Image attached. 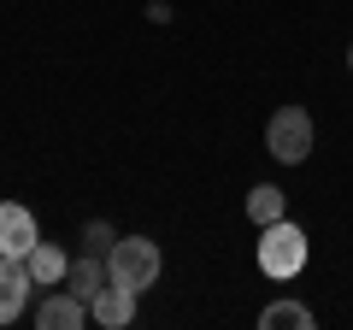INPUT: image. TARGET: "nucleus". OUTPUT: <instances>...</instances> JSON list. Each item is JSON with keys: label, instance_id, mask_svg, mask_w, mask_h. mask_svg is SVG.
Listing matches in <instances>:
<instances>
[{"label": "nucleus", "instance_id": "9", "mask_svg": "<svg viewBox=\"0 0 353 330\" xmlns=\"http://www.w3.org/2000/svg\"><path fill=\"white\" fill-rule=\"evenodd\" d=\"M112 283V266H106L101 254H83V260H71V271H65V289L77 295V301H94V295Z\"/></svg>", "mask_w": 353, "mask_h": 330}, {"label": "nucleus", "instance_id": "14", "mask_svg": "<svg viewBox=\"0 0 353 330\" xmlns=\"http://www.w3.org/2000/svg\"><path fill=\"white\" fill-rule=\"evenodd\" d=\"M347 65H353V53H347Z\"/></svg>", "mask_w": 353, "mask_h": 330}, {"label": "nucleus", "instance_id": "5", "mask_svg": "<svg viewBox=\"0 0 353 330\" xmlns=\"http://www.w3.org/2000/svg\"><path fill=\"white\" fill-rule=\"evenodd\" d=\"M88 318H94V313H88V301H77L71 289H53L48 301L36 307V324L41 330H83Z\"/></svg>", "mask_w": 353, "mask_h": 330}, {"label": "nucleus", "instance_id": "2", "mask_svg": "<svg viewBox=\"0 0 353 330\" xmlns=\"http://www.w3.org/2000/svg\"><path fill=\"white\" fill-rule=\"evenodd\" d=\"M306 266V230L289 224V218H277V224L259 230V271L265 278H294V271Z\"/></svg>", "mask_w": 353, "mask_h": 330}, {"label": "nucleus", "instance_id": "12", "mask_svg": "<svg viewBox=\"0 0 353 330\" xmlns=\"http://www.w3.org/2000/svg\"><path fill=\"white\" fill-rule=\"evenodd\" d=\"M83 236H88V254H112V242H118V236H112V224H88Z\"/></svg>", "mask_w": 353, "mask_h": 330}, {"label": "nucleus", "instance_id": "11", "mask_svg": "<svg viewBox=\"0 0 353 330\" xmlns=\"http://www.w3.org/2000/svg\"><path fill=\"white\" fill-rule=\"evenodd\" d=\"M248 218H253V224H277V218H283V189H277V183H259V189H253L248 195Z\"/></svg>", "mask_w": 353, "mask_h": 330}, {"label": "nucleus", "instance_id": "4", "mask_svg": "<svg viewBox=\"0 0 353 330\" xmlns=\"http://www.w3.org/2000/svg\"><path fill=\"white\" fill-rule=\"evenodd\" d=\"M36 242H41L36 213H30V206H18V201H0V254L24 260L30 248H36Z\"/></svg>", "mask_w": 353, "mask_h": 330}, {"label": "nucleus", "instance_id": "6", "mask_svg": "<svg viewBox=\"0 0 353 330\" xmlns=\"http://www.w3.org/2000/svg\"><path fill=\"white\" fill-rule=\"evenodd\" d=\"M30 289H36V278H30L24 260L6 254V271H0V324H12L18 313L30 307Z\"/></svg>", "mask_w": 353, "mask_h": 330}, {"label": "nucleus", "instance_id": "1", "mask_svg": "<svg viewBox=\"0 0 353 330\" xmlns=\"http://www.w3.org/2000/svg\"><path fill=\"white\" fill-rule=\"evenodd\" d=\"M106 266H112V283H124V289H153L159 283V242L153 236H118L112 242V254H106Z\"/></svg>", "mask_w": 353, "mask_h": 330}, {"label": "nucleus", "instance_id": "8", "mask_svg": "<svg viewBox=\"0 0 353 330\" xmlns=\"http://www.w3.org/2000/svg\"><path fill=\"white\" fill-rule=\"evenodd\" d=\"M24 266H30V278H36V289H59L65 271H71V254H65L59 242H36L24 254Z\"/></svg>", "mask_w": 353, "mask_h": 330}, {"label": "nucleus", "instance_id": "13", "mask_svg": "<svg viewBox=\"0 0 353 330\" xmlns=\"http://www.w3.org/2000/svg\"><path fill=\"white\" fill-rule=\"evenodd\" d=\"M0 271H6V254H0Z\"/></svg>", "mask_w": 353, "mask_h": 330}, {"label": "nucleus", "instance_id": "7", "mask_svg": "<svg viewBox=\"0 0 353 330\" xmlns=\"http://www.w3.org/2000/svg\"><path fill=\"white\" fill-rule=\"evenodd\" d=\"M88 313H94V324H101V330H124L130 318H136V289H124V283H106V289L88 301Z\"/></svg>", "mask_w": 353, "mask_h": 330}, {"label": "nucleus", "instance_id": "3", "mask_svg": "<svg viewBox=\"0 0 353 330\" xmlns=\"http://www.w3.org/2000/svg\"><path fill=\"white\" fill-rule=\"evenodd\" d=\"M265 148H271V159L301 165L306 153H312V113H306V106H277L271 124H265Z\"/></svg>", "mask_w": 353, "mask_h": 330}, {"label": "nucleus", "instance_id": "10", "mask_svg": "<svg viewBox=\"0 0 353 330\" xmlns=\"http://www.w3.org/2000/svg\"><path fill=\"white\" fill-rule=\"evenodd\" d=\"M259 324H265V330H312V313H306L301 301H271V307L259 313Z\"/></svg>", "mask_w": 353, "mask_h": 330}]
</instances>
